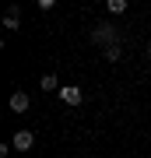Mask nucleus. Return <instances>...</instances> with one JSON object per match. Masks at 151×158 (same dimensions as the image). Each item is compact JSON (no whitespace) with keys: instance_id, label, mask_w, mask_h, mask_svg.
Instances as JSON below:
<instances>
[{"instance_id":"7ed1b4c3","label":"nucleus","mask_w":151,"mask_h":158,"mask_svg":"<svg viewBox=\"0 0 151 158\" xmlns=\"http://www.w3.org/2000/svg\"><path fill=\"white\" fill-rule=\"evenodd\" d=\"M60 98L67 102V106H81V98H84V91H81L78 85H63V88H60Z\"/></svg>"},{"instance_id":"1a4fd4ad","label":"nucleus","mask_w":151,"mask_h":158,"mask_svg":"<svg viewBox=\"0 0 151 158\" xmlns=\"http://www.w3.org/2000/svg\"><path fill=\"white\" fill-rule=\"evenodd\" d=\"M148 56H151V46H148Z\"/></svg>"},{"instance_id":"0eeeda50","label":"nucleus","mask_w":151,"mask_h":158,"mask_svg":"<svg viewBox=\"0 0 151 158\" xmlns=\"http://www.w3.org/2000/svg\"><path fill=\"white\" fill-rule=\"evenodd\" d=\"M106 11H109V14H123V11H127V0H109Z\"/></svg>"},{"instance_id":"f257e3e1","label":"nucleus","mask_w":151,"mask_h":158,"mask_svg":"<svg viewBox=\"0 0 151 158\" xmlns=\"http://www.w3.org/2000/svg\"><path fill=\"white\" fill-rule=\"evenodd\" d=\"M91 42L95 46H116V28H112L109 21H102V25H95V28H91Z\"/></svg>"},{"instance_id":"20e7f679","label":"nucleus","mask_w":151,"mask_h":158,"mask_svg":"<svg viewBox=\"0 0 151 158\" xmlns=\"http://www.w3.org/2000/svg\"><path fill=\"white\" fill-rule=\"evenodd\" d=\"M28 106H32V98H28L25 91H14V95H11V109H14V113H25Z\"/></svg>"},{"instance_id":"f03ea898","label":"nucleus","mask_w":151,"mask_h":158,"mask_svg":"<svg viewBox=\"0 0 151 158\" xmlns=\"http://www.w3.org/2000/svg\"><path fill=\"white\" fill-rule=\"evenodd\" d=\"M32 144H35V134H32V130H18V134L11 137V148H14V151H28Z\"/></svg>"},{"instance_id":"6e6552de","label":"nucleus","mask_w":151,"mask_h":158,"mask_svg":"<svg viewBox=\"0 0 151 158\" xmlns=\"http://www.w3.org/2000/svg\"><path fill=\"white\" fill-rule=\"evenodd\" d=\"M106 60H109V63L123 60V49H120V46H109V49H106Z\"/></svg>"},{"instance_id":"423d86ee","label":"nucleus","mask_w":151,"mask_h":158,"mask_svg":"<svg viewBox=\"0 0 151 158\" xmlns=\"http://www.w3.org/2000/svg\"><path fill=\"white\" fill-rule=\"evenodd\" d=\"M4 28H7V32H14V28H18V7H11V11L4 14Z\"/></svg>"},{"instance_id":"39448f33","label":"nucleus","mask_w":151,"mask_h":158,"mask_svg":"<svg viewBox=\"0 0 151 158\" xmlns=\"http://www.w3.org/2000/svg\"><path fill=\"white\" fill-rule=\"evenodd\" d=\"M39 88H42V91H56V88H60V81H56V74H42Z\"/></svg>"}]
</instances>
